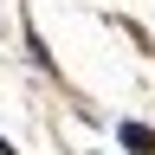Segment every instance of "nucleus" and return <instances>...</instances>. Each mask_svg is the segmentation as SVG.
I'll return each instance as SVG.
<instances>
[{"label":"nucleus","mask_w":155,"mask_h":155,"mask_svg":"<svg viewBox=\"0 0 155 155\" xmlns=\"http://www.w3.org/2000/svg\"><path fill=\"white\" fill-rule=\"evenodd\" d=\"M84 155H97V149H84Z\"/></svg>","instance_id":"39448f33"},{"label":"nucleus","mask_w":155,"mask_h":155,"mask_svg":"<svg viewBox=\"0 0 155 155\" xmlns=\"http://www.w3.org/2000/svg\"><path fill=\"white\" fill-rule=\"evenodd\" d=\"M26 58H32V65L45 71V78L58 71V65H52V52H45V39H39V26H32V19H26Z\"/></svg>","instance_id":"f03ea898"},{"label":"nucleus","mask_w":155,"mask_h":155,"mask_svg":"<svg viewBox=\"0 0 155 155\" xmlns=\"http://www.w3.org/2000/svg\"><path fill=\"white\" fill-rule=\"evenodd\" d=\"M116 149H123V155H155V123L123 116V123H116Z\"/></svg>","instance_id":"f257e3e1"},{"label":"nucleus","mask_w":155,"mask_h":155,"mask_svg":"<svg viewBox=\"0 0 155 155\" xmlns=\"http://www.w3.org/2000/svg\"><path fill=\"white\" fill-rule=\"evenodd\" d=\"M0 155H19V149H13V136H0Z\"/></svg>","instance_id":"7ed1b4c3"},{"label":"nucleus","mask_w":155,"mask_h":155,"mask_svg":"<svg viewBox=\"0 0 155 155\" xmlns=\"http://www.w3.org/2000/svg\"><path fill=\"white\" fill-rule=\"evenodd\" d=\"M0 32H7V19H0Z\"/></svg>","instance_id":"20e7f679"}]
</instances>
